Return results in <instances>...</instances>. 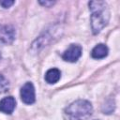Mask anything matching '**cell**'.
<instances>
[{"instance_id": "cell-8", "label": "cell", "mask_w": 120, "mask_h": 120, "mask_svg": "<svg viewBox=\"0 0 120 120\" xmlns=\"http://www.w3.org/2000/svg\"><path fill=\"white\" fill-rule=\"evenodd\" d=\"M61 77V72L57 68H51L45 74V81L48 83H55L59 81Z\"/></svg>"}, {"instance_id": "cell-7", "label": "cell", "mask_w": 120, "mask_h": 120, "mask_svg": "<svg viewBox=\"0 0 120 120\" xmlns=\"http://www.w3.org/2000/svg\"><path fill=\"white\" fill-rule=\"evenodd\" d=\"M108 54V48L104 44H98L94 47L91 52V56L95 59H101L107 56Z\"/></svg>"}, {"instance_id": "cell-9", "label": "cell", "mask_w": 120, "mask_h": 120, "mask_svg": "<svg viewBox=\"0 0 120 120\" xmlns=\"http://www.w3.org/2000/svg\"><path fill=\"white\" fill-rule=\"evenodd\" d=\"M8 89V82L6 80V78L0 74V94L5 93Z\"/></svg>"}, {"instance_id": "cell-2", "label": "cell", "mask_w": 120, "mask_h": 120, "mask_svg": "<svg viewBox=\"0 0 120 120\" xmlns=\"http://www.w3.org/2000/svg\"><path fill=\"white\" fill-rule=\"evenodd\" d=\"M93 107L85 99H79L72 102L66 109V115L69 120H85L92 114Z\"/></svg>"}, {"instance_id": "cell-4", "label": "cell", "mask_w": 120, "mask_h": 120, "mask_svg": "<svg viewBox=\"0 0 120 120\" xmlns=\"http://www.w3.org/2000/svg\"><path fill=\"white\" fill-rule=\"evenodd\" d=\"M82 47L77 44H71L68 50L65 51L62 57L65 61L68 62H76L82 55Z\"/></svg>"}, {"instance_id": "cell-11", "label": "cell", "mask_w": 120, "mask_h": 120, "mask_svg": "<svg viewBox=\"0 0 120 120\" xmlns=\"http://www.w3.org/2000/svg\"><path fill=\"white\" fill-rule=\"evenodd\" d=\"M39 4L40 5H42V6H45V7H51V6H52L53 4H54V2H52V1H45V2H42V1H40L39 2Z\"/></svg>"}, {"instance_id": "cell-6", "label": "cell", "mask_w": 120, "mask_h": 120, "mask_svg": "<svg viewBox=\"0 0 120 120\" xmlns=\"http://www.w3.org/2000/svg\"><path fill=\"white\" fill-rule=\"evenodd\" d=\"M16 101L12 97H7L0 100V112L10 114L15 109Z\"/></svg>"}, {"instance_id": "cell-5", "label": "cell", "mask_w": 120, "mask_h": 120, "mask_svg": "<svg viewBox=\"0 0 120 120\" xmlns=\"http://www.w3.org/2000/svg\"><path fill=\"white\" fill-rule=\"evenodd\" d=\"M21 98L25 104H32L35 102V88L31 82H26L21 89Z\"/></svg>"}, {"instance_id": "cell-3", "label": "cell", "mask_w": 120, "mask_h": 120, "mask_svg": "<svg viewBox=\"0 0 120 120\" xmlns=\"http://www.w3.org/2000/svg\"><path fill=\"white\" fill-rule=\"evenodd\" d=\"M15 39V29L11 25H0V43L10 44Z\"/></svg>"}, {"instance_id": "cell-10", "label": "cell", "mask_w": 120, "mask_h": 120, "mask_svg": "<svg viewBox=\"0 0 120 120\" xmlns=\"http://www.w3.org/2000/svg\"><path fill=\"white\" fill-rule=\"evenodd\" d=\"M14 4V1H0V5L3 7V8H9L10 6H12Z\"/></svg>"}, {"instance_id": "cell-1", "label": "cell", "mask_w": 120, "mask_h": 120, "mask_svg": "<svg viewBox=\"0 0 120 120\" xmlns=\"http://www.w3.org/2000/svg\"><path fill=\"white\" fill-rule=\"evenodd\" d=\"M91 10V26L94 34L99 33L108 23L110 12L107 4L104 1L89 2Z\"/></svg>"}]
</instances>
